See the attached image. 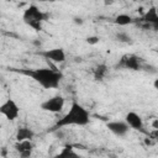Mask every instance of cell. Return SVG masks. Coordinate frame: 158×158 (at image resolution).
I'll list each match as a JSON object with an SVG mask.
<instances>
[{
	"label": "cell",
	"instance_id": "6da1fadb",
	"mask_svg": "<svg viewBox=\"0 0 158 158\" xmlns=\"http://www.w3.org/2000/svg\"><path fill=\"white\" fill-rule=\"evenodd\" d=\"M10 70L23 74L36 81L43 89H57L63 79L62 72L57 70L56 68H25V69H16L10 68Z\"/></svg>",
	"mask_w": 158,
	"mask_h": 158
},
{
	"label": "cell",
	"instance_id": "7a4b0ae2",
	"mask_svg": "<svg viewBox=\"0 0 158 158\" xmlns=\"http://www.w3.org/2000/svg\"><path fill=\"white\" fill-rule=\"evenodd\" d=\"M90 122V112L81 104L73 101L69 110L51 128L52 132L67 126H86Z\"/></svg>",
	"mask_w": 158,
	"mask_h": 158
},
{
	"label": "cell",
	"instance_id": "3957f363",
	"mask_svg": "<svg viewBox=\"0 0 158 158\" xmlns=\"http://www.w3.org/2000/svg\"><path fill=\"white\" fill-rule=\"evenodd\" d=\"M48 19V14L42 11L38 6H36L35 4L28 5L22 14V20L23 22L30 26L31 28H33L35 31H41L43 27V22Z\"/></svg>",
	"mask_w": 158,
	"mask_h": 158
},
{
	"label": "cell",
	"instance_id": "277c9868",
	"mask_svg": "<svg viewBox=\"0 0 158 158\" xmlns=\"http://www.w3.org/2000/svg\"><path fill=\"white\" fill-rule=\"evenodd\" d=\"M20 111V106L11 98H7L4 102L0 104V115H2L7 121H15L19 117Z\"/></svg>",
	"mask_w": 158,
	"mask_h": 158
},
{
	"label": "cell",
	"instance_id": "5b68a950",
	"mask_svg": "<svg viewBox=\"0 0 158 158\" xmlns=\"http://www.w3.org/2000/svg\"><path fill=\"white\" fill-rule=\"evenodd\" d=\"M65 105V99L62 95H54L52 98L46 99L43 102H41V109L43 111L47 112H52V114H58L64 109Z\"/></svg>",
	"mask_w": 158,
	"mask_h": 158
},
{
	"label": "cell",
	"instance_id": "8992f818",
	"mask_svg": "<svg viewBox=\"0 0 158 158\" xmlns=\"http://www.w3.org/2000/svg\"><path fill=\"white\" fill-rule=\"evenodd\" d=\"M142 59L136 54H125L120 62L117 63L116 68L120 69H130V70H141L142 69Z\"/></svg>",
	"mask_w": 158,
	"mask_h": 158
},
{
	"label": "cell",
	"instance_id": "52a82bcc",
	"mask_svg": "<svg viewBox=\"0 0 158 158\" xmlns=\"http://www.w3.org/2000/svg\"><path fill=\"white\" fill-rule=\"evenodd\" d=\"M38 53L44 59L51 60L53 63H63L65 60V58H67L64 49L60 48V47H56V48H51V49H44V51L38 52Z\"/></svg>",
	"mask_w": 158,
	"mask_h": 158
},
{
	"label": "cell",
	"instance_id": "ba28073f",
	"mask_svg": "<svg viewBox=\"0 0 158 158\" xmlns=\"http://www.w3.org/2000/svg\"><path fill=\"white\" fill-rule=\"evenodd\" d=\"M106 127H107V130H109L112 135H115V136H117V137H123V136H126V135L128 133V131L131 130V128L128 127V125H127L125 121H122V120L109 121V122H106Z\"/></svg>",
	"mask_w": 158,
	"mask_h": 158
},
{
	"label": "cell",
	"instance_id": "9c48e42d",
	"mask_svg": "<svg viewBox=\"0 0 158 158\" xmlns=\"http://www.w3.org/2000/svg\"><path fill=\"white\" fill-rule=\"evenodd\" d=\"M123 121L128 125L130 128L136 130V131H142V132H143V127H144L143 120H142L141 115H138L137 112H135V111H128V112L126 114Z\"/></svg>",
	"mask_w": 158,
	"mask_h": 158
},
{
	"label": "cell",
	"instance_id": "30bf717a",
	"mask_svg": "<svg viewBox=\"0 0 158 158\" xmlns=\"http://www.w3.org/2000/svg\"><path fill=\"white\" fill-rule=\"evenodd\" d=\"M15 149L19 153L20 158H31L32 152H33V143L31 141H22V142H16L15 143Z\"/></svg>",
	"mask_w": 158,
	"mask_h": 158
},
{
	"label": "cell",
	"instance_id": "8fae6325",
	"mask_svg": "<svg viewBox=\"0 0 158 158\" xmlns=\"http://www.w3.org/2000/svg\"><path fill=\"white\" fill-rule=\"evenodd\" d=\"M35 137V131L30 127H19L15 133L16 142H22V141H32Z\"/></svg>",
	"mask_w": 158,
	"mask_h": 158
},
{
	"label": "cell",
	"instance_id": "7c38bea8",
	"mask_svg": "<svg viewBox=\"0 0 158 158\" xmlns=\"http://www.w3.org/2000/svg\"><path fill=\"white\" fill-rule=\"evenodd\" d=\"M53 158H81V156L75 152V149L73 148V146L67 144Z\"/></svg>",
	"mask_w": 158,
	"mask_h": 158
},
{
	"label": "cell",
	"instance_id": "4fadbf2b",
	"mask_svg": "<svg viewBox=\"0 0 158 158\" xmlns=\"http://www.w3.org/2000/svg\"><path fill=\"white\" fill-rule=\"evenodd\" d=\"M143 21L149 26H154L156 27L158 25V14H157V9L154 6L149 7L146 11V14L143 15Z\"/></svg>",
	"mask_w": 158,
	"mask_h": 158
},
{
	"label": "cell",
	"instance_id": "5bb4252c",
	"mask_svg": "<svg viewBox=\"0 0 158 158\" xmlns=\"http://www.w3.org/2000/svg\"><path fill=\"white\" fill-rule=\"evenodd\" d=\"M107 73H109V67L106 64H104V63L102 64H99L94 69V79L98 80V81H101L107 75Z\"/></svg>",
	"mask_w": 158,
	"mask_h": 158
},
{
	"label": "cell",
	"instance_id": "9a60e30c",
	"mask_svg": "<svg viewBox=\"0 0 158 158\" xmlns=\"http://www.w3.org/2000/svg\"><path fill=\"white\" fill-rule=\"evenodd\" d=\"M114 22H115L116 25H118V26H127V25H130V23L133 22V19H132V16L128 15V14H118V15L115 17Z\"/></svg>",
	"mask_w": 158,
	"mask_h": 158
},
{
	"label": "cell",
	"instance_id": "2e32d148",
	"mask_svg": "<svg viewBox=\"0 0 158 158\" xmlns=\"http://www.w3.org/2000/svg\"><path fill=\"white\" fill-rule=\"evenodd\" d=\"M115 38H116L118 42H121V43H126V44H132V43H133L132 37H131L127 32H123V31L117 32V33L115 35Z\"/></svg>",
	"mask_w": 158,
	"mask_h": 158
},
{
	"label": "cell",
	"instance_id": "e0dca14e",
	"mask_svg": "<svg viewBox=\"0 0 158 158\" xmlns=\"http://www.w3.org/2000/svg\"><path fill=\"white\" fill-rule=\"evenodd\" d=\"M85 41H86V43H88V44H90V46H95V44H98V43H99L100 37H99V36H94V35H93V36H88Z\"/></svg>",
	"mask_w": 158,
	"mask_h": 158
},
{
	"label": "cell",
	"instance_id": "ac0fdd59",
	"mask_svg": "<svg viewBox=\"0 0 158 158\" xmlns=\"http://www.w3.org/2000/svg\"><path fill=\"white\" fill-rule=\"evenodd\" d=\"M142 69H144L146 72H148V73H151V74H156V73H157V68H156L154 65H151V64H148V65H142Z\"/></svg>",
	"mask_w": 158,
	"mask_h": 158
},
{
	"label": "cell",
	"instance_id": "d6986e66",
	"mask_svg": "<svg viewBox=\"0 0 158 158\" xmlns=\"http://www.w3.org/2000/svg\"><path fill=\"white\" fill-rule=\"evenodd\" d=\"M73 22H74L75 25H78V26H81V25L84 23V20H83V17L75 16V17H73Z\"/></svg>",
	"mask_w": 158,
	"mask_h": 158
},
{
	"label": "cell",
	"instance_id": "ffe728a7",
	"mask_svg": "<svg viewBox=\"0 0 158 158\" xmlns=\"http://www.w3.org/2000/svg\"><path fill=\"white\" fill-rule=\"evenodd\" d=\"M152 127H153L154 131L158 130V118H154V120H153V122H152Z\"/></svg>",
	"mask_w": 158,
	"mask_h": 158
},
{
	"label": "cell",
	"instance_id": "44dd1931",
	"mask_svg": "<svg viewBox=\"0 0 158 158\" xmlns=\"http://www.w3.org/2000/svg\"><path fill=\"white\" fill-rule=\"evenodd\" d=\"M109 158H118L116 154H114V153H111V154H109Z\"/></svg>",
	"mask_w": 158,
	"mask_h": 158
}]
</instances>
